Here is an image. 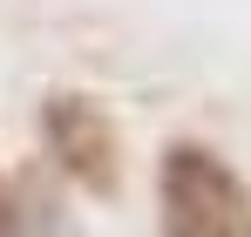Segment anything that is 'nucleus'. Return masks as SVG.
<instances>
[{"label":"nucleus","mask_w":251,"mask_h":237,"mask_svg":"<svg viewBox=\"0 0 251 237\" xmlns=\"http://www.w3.org/2000/svg\"><path fill=\"white\" fill-rule=\"evenodd\" d=\"M156 231L163 237H251V183L197 136L156 156Z\"/></svg>","instance_id":"1"},{"label":"nucleus","mask_w":251,"mask_h":237,"mask_svg":"<svg viewBox=\"0 0 251 237\" xmlns=\"http://www.w3.org/2000/svg\"><path fill=\"white\" fill-rule=\"evenodd\" d=\"M34 129H41V163L61 183H75L82 197L123 190V136L88 88H48L34 109Z\"/></svg>","instance_id":"2"},{"label":"nucleus","mask_w":251,"mask_h":237,"mask_svg":"<svg viewBox=\"0 0 251 237\" xmlns=\"http://www.w3.org/2000/svg\"><path fill=\"white\" fill-rule=\"evenodd\" d=\"M14 203H21V237H88L68 190H61V176L48 163H27L14 176Z\"/></svg>","instance_id":"3"},{"label":"nucleus","mask_w":251,"mask_h":237,"mask_svg":"<svg viewBox=\"0 0 251 237\" xmlns=\"http://www.w3.org/2000/svg\"><path fill=\"white\" fill-rule=\"evenodd\" d=\"M0 237H21V203H14V176H0Z\"/></svg>","instance_id":"4"}]
</instances>
